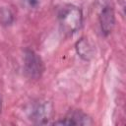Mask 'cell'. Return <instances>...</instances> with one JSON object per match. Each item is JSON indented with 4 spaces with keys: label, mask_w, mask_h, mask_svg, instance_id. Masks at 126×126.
Listing matches in <instances>:
<instances>
[{
    "label": "cell",
    "mask_w": 126,
    "mask_h": 126,
    "mask_svg": "<svg viewBox=\"0 0 126 126\" xmlns=\"http://www.w3.org/2000/svg\"><path fill=\"white\" fill-rule=\"evenodd\" d=\"M58 20L60 27L64 33L71 35L78 32L83 25L82 10L75 5H65L58 13Z\"/></svg>",
    "instance_id": "obj_1"
},
{
    "label": "cell",
    "mask_w": 126,
    "mask_h": 126,
    "mask_svg": "<svg viewBox=\"0 0 126 126\" xmlns=\"http://www.w3.org/2000/svg\"><path fill=\"white\" fill-rule=\"evenodd\" d=\"M54 113L53 105L48 100H37L29 109V118L34 124H47Z\"/></svg>",
    "instance_id": "obj_2"
},
{
    "label": "cell",
    "mask_w": 126,
    "mask_h": 126,
    "mask_svg": "<svg viewBox=\"0 0 126 126\" xmlns=\"http://www.w3.org/2000/svg\"><path fill=\"white\" fill-rule=\"evenodd\" d=\"M24 65L26 74L32 79H38L41 77L44 67L41 58L31 49L25 51L24 56Z\"/></svg>",
    "instance_id": "obj_3"
},
{
    "label": "cell",
    "mask_w": 126,
    "mask_h": 126,
    "mask_svg": "<svg viewBox=\"0 0 126 126\" xmlns=\"http://www.w3.org/2000/svg\"><path fill=\"white\" fill-rule=\"evenodd\" d=\"M93 120L81 110H71L62 120L55 121L54 125H92Z\"/></svg>",
    "instance_id": "obj_4"
},
{
    "label": "cell",
    "mask_w": 126,
    "mask_h": 126,
    "mask_svg": "<svg viewBox=\"0 0 126 126\" xmlns=\"http://www.w3.org/2000/svg\"><path fill=\"white\" fill-rule=\"evenodd\" d=\"M99 24L103 35L107 36L112 32L115 27V14L111 6L107 5L104 8H102L99 14Z\"/></svg>",
    "instance_id": "obj_5"
},
{
    "label": "cell",
    "mask_w": 126,
    "mask_h": 126,
    "mask_svg": "<svg viewBox=\"0 0 126 126\" xmlns=\"http://www.w3.org/2000/svg\"><path fill=\"white\" fill-rule=\"evenodd\" d=\"M75 48H76L77 54L85 61H90L94 56V47L90 42V40L86 37L80 38L76 42Z\"/></svg>",
    "instance_id": "obj_6"
},
{
    "label": "cell",
    "mask_w": 126,
    "mask_h": 126,
    "mask_svg": "<svg viewBox=\"0 0 126 126\" xmlns=\"http://www.w3.org/2000/svg\"><path fill=\"white\" fill-rule=\"evenodd\" d=\"M14 21V15L13 13L7 9V8H3L0 11V22L2 23V25H11Z\"/></svg>",
    "instance_id": "obj_7"
},
{
    "label": "cell",
    "mask_w": 126,
    "mask_h": 126,
    "mask_svg": "<svg viewBox=\"0 0 126 126\" xmlns=\"http://www.w3.org/2000/svg\"><path fill=\"white\" fill-rule=\"evenodd\" d=\"M23 2L31 8H34L39 4V0H23Z\"/></svg>",
    "instance_id": "obj_8"
},
{
    "label": "cell",
    "mask_w": 126,
    "mask_h": 126,
    "mask_svg": "<svg viewBox=\"0 0 126 126\" xmlns=\"http://www.w3.org/2000/svg\"><path fill=\"white\" fill-rule=\"evenodd\" d=\"M2 113V101H1V97H0V116Z\"/></svg>",
    "instance_id": "obj_9"
}]
</instances>
